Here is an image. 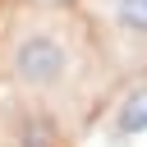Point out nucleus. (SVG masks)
Here are the masks:
<instances>
[{"instance_id":"1","label":"nucleus","mask_w":147,"mask_h":147,"mask_svg":"<svg viewBox=\"0 0 147 147\" xmlns=\"http://www.w3.org/2000/svg\"><path fill=\"white\" fill-rule=\"evenodd\" d=\"M9 74L28 96H64L78 78V46L64 28H23L9 46Z\"/></svg>"},{"instance_id":"2","label":"nucleus","mask_w":147,"mask_h":147,"mask_svg":"<svg viewBox=\"0 0 147 147\" xmlns=\"http://www.w3.org/2000/svg\"><path fill=\"white\" fill-rule=\"evenodd\" d=\"M106 142L110 147H138L147 142V78H133L106 110Z\"/></svg>"},{"instance_id":"3","label":"nucleus","mask_w":147,"mask_h":147,"mask_svg":"<svg viewBox=\"0 0 147 147\" xmlns=\"http://www.w3.org/2000/svg\"><path fill=\"white\" fill-rule=\"evenodd\" d=\"M101 9L110 41L129 55H147V0H101Z\"/></svg>"}]
</instances>
